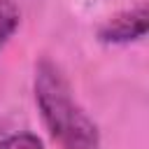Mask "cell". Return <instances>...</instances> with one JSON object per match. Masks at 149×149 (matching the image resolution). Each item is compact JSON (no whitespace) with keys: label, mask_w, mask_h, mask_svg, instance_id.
I'll use <instances>...</instances> for the list:
<instances>
[{"label":"cell","mask_w":149,"mask_h":149,"mask_svg":"<svg viewBox=\"0 0 149 149\" xmlns=\"http://www.w3.org/2000/svg\"><path fill=\"white\" fill-rule=\"evenodd\" d=\"M35 100L42 121L61 149H100L95 123L72 98V88L56 63L40 61L35 70Z\"/></svg>","instance_id":"obj_1"},{"label":"cell","mask_w":149,"mask_h":149,"mask_svg":"<svg viewBox=\"0 0 149 149\" xmlns=\"http://www.w3.org/2000/svg\"><path fill=\"white\" fill-rule=\"evenodd\" d=\"M144 33H147V5L142 2L135 9L112 16L100 28V40L102 42H130V40L142 37Z\"/></svg>","instance_id":"obj_2"},{"label":"cell","mask_w":149,"mask_h":149,"mask_svg":"<svg viewBox=\"0 0 149 149\" xmlns=\"http://www.w3.org/2000/svg\"><path fill=\"white\" fill-rule=\"evenodd\" d=\"M19 26V9L12 0H0V47L7 44V40L14 35Z\"/></svg>","instance_id":"obj_3"},{"label":"cell","mask_w":149,"mask_h":149,"mask_svg":"<svg viewBox=\"0 0 149 149\" xmlns=\"http://www.w3.org/2000/svg\"><path fill=\"white\" fill-rule=\"evenodd\" d=\"M0 149H44V147H42V142H40L35 135L21 133V135H14V137L5 140V142L0 144Z\"/></svg>","instance_id":"obj_4"}]
</instances>
